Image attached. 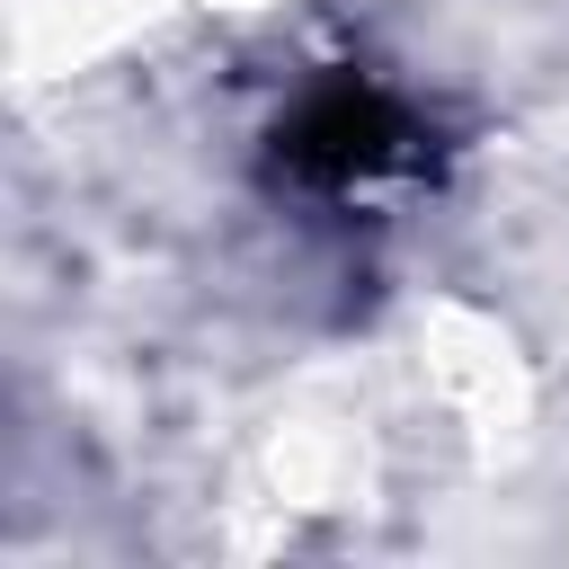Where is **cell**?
Instances as JSON below:
<instances>
[{
	"label": "cell",
	"mask_w": 569,
	"mask_h": 569,
	"mask_svg": "<svg viewBox=\"0 0 569 569\" xmlns=\"http://www.w3.org/2000/svg\"><path fill=\"white\" fill-rule=\"evenodd\" d=\"M427 169V124L409 98H391L382 80L365 71H329L311 80L276 133H267V178L284 196H311V204H347V196H373L391 178Z\"/></svg>",
	"instance_id": "obj_1"
}]
</instances>
